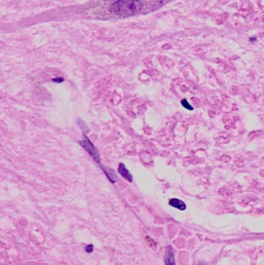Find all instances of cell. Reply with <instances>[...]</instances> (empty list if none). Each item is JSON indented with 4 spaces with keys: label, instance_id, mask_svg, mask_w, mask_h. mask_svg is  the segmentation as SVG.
<instances>
[{
    "label": "cell",
    "instance_id": "2",
    "mask_svg": "<svg viewBox=\"0 0 264 265\" xmlns=\"http://www.w3.org/2000/svg\"><path fill=\"white\" fill-rule=\"evenodd\" d=\"M83 137H84V139L80 142L81 145L82 146L83 148L89 153V155H90L91 157L96 162L100 163V155L98 153V152L97 149L95 148V147L93 145V144L91 142L90 140L85 135H84Z\"/></svg>",
    "mask_w": 264,
    "mask_h": 265
},
{
    "label": "cell",
    "instance_id": "3",
    "mask_svg": "<svg viewBox=\"0 0 264 265\" xmlns=\"http://www.w3.org/2000/svg\"><path fill=\"white\" fill-rule=\"evenodd\" d=\"M118 171L120 174V175H122L126 181H129V182L133 181V176L126 168V167L125 166V164L120 163L118 168Z\"/></svg>",
    "mask_w": 264,
    "mask_h": 265
},
{
    "label": "cell",
    "instance_id": "6",
    "mask_svg": "<svg viewBox=\"0 0 264 265\" xmlns=\"http://www.w3.org/2000/svg\"><path fill=\"white\" fill-rule=\"evenodd\" d=\"M165 263L166 265H176L175 264V261H174V254L172 253V250L171 248H168L165 255Z\"/></svg>",
    "mask_w": 264,
    "mask_h": 265
},
{
    "label": "cell",
    "instance_id": "8",
    "mask_svg": "<svg viewBox=\"0 0 264 265\" xmlns=\"http://www.w3.org/2000/svg\"><path fill=\"white\" fill-rule=\"evenodd\" d=\"M85 250H86L88 253L92 252V250H93V246H92V245H88V246H86Z\"/></svg>",
    "mask_w": 264,
    "mask_h": 265
},
{
    "label": "cell",
    "instance_id": "1",
    "mask_svg": "<svg viewBox=\"0 0 264 265\" xmlns=\"http://www.w3.org/2000/svg\"><path fill=\"white\" fill-rule=\"evenodd\" d=\"M142 7L141 0H116L111 4L109 11L118 16L126 17L140 12Z\"/></svg>",
    "mask_w": 264,
    "mask_h": 265
},
{
    "label": "cell",
    "instance_id": "5",
    "mask_svg": "<svg viewBox=\"0 0 264 265\" xmlns=\"http://www.w3.org/2000/svg\"><path fill=\"white\" fill-rule=\"evenodd\" d=\"M102 169H103L104 172H105V174H106L108 178L110 180V181L112 183H115V182L117 181V176H116V173H115V171L113 170V169L106 168V167H103Z\"/></svg>",
    "mask_w": 264,
    "mask_h": 265
},
{
    "label": "cell",
    "instance_id": "7",
    "mask_svg": "<svg viewBox=\"0 0 264 265\" xmlns=\"http://www.w3.org/2000/svg\"><path fill=\"white\" fill-rule=\"evenodd\" d=\"M181 105L183 106H184V108L187 109H188V110H193L194 109L193 107L191 106V105L188 103V102L187 101V99H183V100L181 101Z\"/></svg>",
    "mask_w": 264,
    "mask_h": 265
},
{
    "label": "cell",
    "instance_id": "4",
    "mask_svg": "<svg viewBox=\"0 0 264 265\" xmlns=\"http://www.w3.org/2000/svg\"><path fill=\"white\" fill-rule=\"evenodd\" d=\"M169 204L174 208L180 209L181 211L184 210L186 209V205L184 202H182L181 200H179L177 198H172L170 200Z\"/></svg>",
    "mask_w": 264,
    "mask_h": 265
},
{
    "label": "cell",
    "instance_id": "10",
    "mask_svg": "<svg viewBox=\"0 0 264 265\" xmlns=\"http://www.w3.org/2000/svg\"><path fill=\"white\" fill-rule=\"evenodd\" d=\"M256 40H257V37H251L249 39V41H250V42H255Z\"/></svg>",
    "mask_w": 264,
    "mask_h": 265
},
{
    "label": "cell",
    "instance_id": "9",
    "mask_svg": "<svg viewBox=\"0 0 264 265\" xmlns=\"http://www.w3.org/2000/svg\"><path fill=\"white\" fill-rule=\"evenodd\" d=\"M53 81H54V82H57V83H60V82H63V81H64V79H61V78H58V79H53Z\"/></svg>",
    "mask_w": 264,
    "mask_h": 265
}]
</instances>
